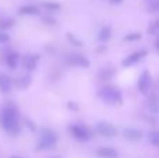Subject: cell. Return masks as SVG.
Returning <instances> with one entry per match:
<instances>
[{"instance_id": "19", "label": "cell", "mask_w": 159, "mask_h": 158, "mask_svg": "<svg viewBox=\"0 0 159 158\" xmlns=\"http://www.w3.org/2000/svg\"><path fill=\"white\" fill-rule=\"evenodd\" d=\"M149 111L152 114H158L159 112V101L158 100H152V102L149 104Z\"/></svg>"}, {"instance_id": "18", "label": "cell", "mask_w": 159, "mask_h": 158, "mask_svg": "<svg viewBox=\"0 0 159 158\" xmlns=\"http://www.w3.org/2000/svg\"><path fill=\"white\" fill-rule=\"evenodd\" d=\"M30 83H31V80H30V77H27V76L18 78V87H21V88L28 87V86H30Z\"/></svg>"}, {"instance_id": "11", "label": "cell", "mask_w": 159, "mask_h": 158, "mask_svg": "<svg viewBox=\"0 0 159 158\" xmlns=\"http://www.w3.org/2000/svg\"><path fill=\"white\" fill-rule=\"evenodd\" d=\"M141 130H137V129H126L124 130V137L131 142H137V140L141 139Z\"/></svg>"}, {"instance_id": "16", "label": "cell", "mask_w": 159, "mask_h": 158, "mask_svg": "<svg viewBox=\"0 0 159 158\" xmlns=\"http://www.w3.org/2000/svg\"><path fill=\"white\" fill-rule=\"evenodd\" d=\"M148 140H149V143H151V144L159 147V132L158 130L151 132V133L148 134Z\"/></svg>"}, {"instance_id": "13", "label": "cell", "mask_w": 159, "mask_h": 158, "mask_svg": "<svg viewBox=\"0 0 159 158\" xmlns=\"http://www.w3.org/2000/svg\"><path fill=\"white\" fill-rule=\"evenodd\" d=\"M20 13L21 14H25V16H35V14L39 13V8L36 6H22L20 8Z\"/></svg>"}, {"instance_id": "24", "label": "cell", "mask_w": 159, "mask_h": 158, "mask_svg": "<svg viewBox=\"0 0 159 158\" xmlns=\"http://www.w3.org/2000/svg\"><path fill=\"white\" fill-rule=\"evenodd\" d=\"M69 39H70V41H71V42H75V44H77V46H81V42H78L77 39H75V38H73L71 35H69Z\"/></svg>"}, {"instance_id": "21", "label": "cell", "mask_w": 159, "mask_h": 158, "mask_svg": "<svg viewBox=\"0 0 159 158\" xmlns=\"http://www.w3.org/2000/svg\"><path fill=\"white\" fill-rule=\"evenodd\" d=\"M8 39H10V36H8L6 32H2V31H0V44H6V42H8Z\"/></svg>"}, {"instance_id": "1", "label": "cell", "mask_w": 159, "mask_h": 158, "mask_svg": "<svg viewBox=\"0 0 159 158\" xmlns=\"http://www.w3.org/2000/svg\"><path fill=\"white\" fill-rule=\"evenodd\" d=\"M0 125L6 132L11 134H17L20 132L18 115L14 108H4L0 114Z\"/></svg>"}, {"instance_id": "12", "label": "cell", "mask_w": 159, "mask_h": 158, "mask_svg": "<svg viewBox=\"0 0 159 158\" xmlns=\"http://www.w3.org/2000/svg\"><path fill=\"white\" fill-rule=\"evenodd\" d=\"M38 56L36 55H28L24 59V67L28 70H34L36 67V62H38Z\"/></svg>"}, {"instance_id": "20", "label": "cell", "mask_w": 159, "mask_h": 158, "mask_svg": "<svg viewBox=\"0 0 159 158\" xmlns=\"http://www.w3.org/2000/svg\"><path fill=\"white\" fill-rule=\"evenodd\" d=\"M43 7L48 10H59V4L56 3H43Z\"/></svg>"}, {"instance_id": "2", "label": "cell", "mask_w": 159, "mask_h": 158, "mask_svg": "<svg viewBox=\"0 0 159 158\" xmlns=\"http://www.w3.org/2000/svg\"><path fill=\"white\" fill-rule=\"evenodd\" d=\"M99 97H101V100L103 102L110 104V105H117V104H121V101H123L121 92L116 88H112V87L102 88L99 91Z\"/></svg>"}, {"instance_id": "17", "label": "cell", "mask_w": 159, "mask_h": 158, "mask_svg": "<svg viewBox=\"0 0 159 158\" xmlns=\"http://www.w3.org/2000/svg\"><path fill=\"white\" fill-rule=\"evenodd\" d=\"M14 25V21L10 18L7 20H0V30H8V28H11Z\"/></svg>"}, {"instance_id": "4", "label": "cell", "mask_w": 159, "mask_h": 158, "mask_svg": "<svg viewBox=\"0 0 159 158\" xmlns=\"http://www.w3.org/2000/svg\"><path fill=\"white\" fill-rule=\"evenodd\" d=\"M95 130L103 137H115L117 134V130H116L115 126L109 125V123H103V122L98 123L95 126Z\"/></svg>"}, {"instance_id": "15", "label": "cell", "mask_w": 159, "mask_h": 158, "mask_svg": "<svg viewBox=\"0 0 159 158\" xmlns=\"http://www.w3.org/2000/svg\"><path fill=\"white\" fill-rule=\"evenodd\" d=\"M110 34H112L110 27H103L102 31H101V34H99V41H102V42L107 41V39L110 38Z\"/></svg>"}, {"instance_id": "8", "label": "cell", "mask_w": 159, "mask_h": 158, "mask_svg": "<svg viewBox=\"0 0 159 158\" xmlns=\"http://www.w3.org/2000/svg\"><path fill=\"white\" fill-rule=\"evenodd\" d=\"M69 62L71 64H75V66H80V67H88L89 66V60L87 58L81 55H73L71 58L69 59Z\"/></svg>"}, {"instance_id": "3", "label": "cell", "mask_w": 159, "mask_h": 158, "mask_svg": "<svg viewBox=\"0 0 159 158\" xmlns=\"http://www.w3.org/2000/svg\"><path fill=\"white\" fill-rule=\"evenodd\" d=\"M56 142H57V139H56L55 133H52V132H49V130H45L41 136L39 148H45V150H48V148H53L56 146Z\"/></svg>"}, {"instance_id": "10", "label": "cell", "mask_w": 159, "mask_h": 158, "mask_svg": "<svg viewBox=\"0 0 159 158\" xmlns=\"http://www.w3.org/2000/svg\"><path fill=\"white\" fill-rule=\"evenodd\" d=\"M98 156L102 158H117V151L115 148H110V147H103V148H99L98 150Z\"/></svg>"}, {"instance_id": "9", "label": "cell", "mask_w": 159, "mask_h": 158, "mask_svg": "<svg viewBox=\"0 0 159 158\" xmlns=\"http://www.w3.org/2000/svg\"><path fill=\"white\" fill-rule=\"evenodd\" d=\"M11 90V78L8 76L0 73V91L2 92H8Z\"/></svg>"}, {"instance_id": "14", "label": "cell", "mask_w": 159, "mask_h": 158, "mask_svg": "<svg viewBox=\"0 0 159 158\" xmlns=\"http://www.w3.org/2000/svg\"><path fill=\"white\" fill-rule=\"evenodd\" d=\"M6 63L10 69H16L17 63H18V55L17 53H10V55L6 58Z\"/></svg>"}, {"instance_id": "7", "label": "cell", "mask_w": 159, "mask_h": 158, "mask_svg": "<svg viewBox=\"0 0 159 158\" xmlns=\"http://www.w3.org/2000/svg\"><path fill=\"white\" fill-rule=\"evenodd\" d=\"M147 55V52L145 50H140V52H135V53H133V55H130L129 58H126L123 60V66L124 67H129V66H131V64H134V63H137L140 59H143L144 56Z\"/></svg>"}, {"instance_id": "26", "label": "cell", "mask_w": 159, "mask_h": 158, "mask_svg": "<svg viewBox=\"0 0 159 158\" xmlns=\"http://www.w3.org/2000/svg\"><path fill=\"white\" fill-rule=\"evenodd\" d=\"M157 49H158V50H159V41H158V42H157Z\"/></svg>"}, {"instance_id": "23", "label": "cell", "mask_w": 159, "mask_h": 158, "mask_svg": "<svg viewBox=\"0 0 159 158\" xmlns=\"http://www.w3.org/2000/svg\"><path fill=\"white\" fill-rule=\"evenodd\" d=\"M140 38V34H135V35H127L126 39L127 41H131V39H138Z\"/></svg>"}, {"instance_id": "6", "label": "cell", "mask_w": 159, "mask_h": 158, "mask_svg": "<svg viewBox=\"0 0 159 158\" xmlns=\"http://www.w3.org/2000/svg\"><path fill=\"white\" fill-rule=\"evenodd\" d=\"M70 132H71L73 136L78 140H88L89 139V134H88L87 129H84L82 126H78V125L70 126Z\"/></svg>"}, {"instance_id": "22", "label": "cell", "mask_w": 159, "mask_h": 158, "mask_svg": "<svg viewBox=\"0 0 159 158\" xmlns=\"http://www.w3.org/2000/svg\"><path fill=\"white\" fill-rule=\"evenodd\" d=\"M157 28H159V20H157V21H155V24L152 25V27H149L148 32H149V34H154L155 31H157Z\"/></svg>"}, {"instance_id": "27", "label": "cell", "mask_w": 159, "mask_h": 158, "mask_svg": "<svg viewBox=\"0 0 159 158\" xmlns=\"http://www.w3.org/2000/svg\"><path fill=\"white\" fill-rule=\"evenodd\" d=\"M11 158H22V157H17V156H13Z\"/></svg>"}, {"instance_id": "25", "label": "cell", "mask_w": 159, "mask_h": 158, "mask_svg": "<svg viewBox=\"0 0 159 158\" xmlns=\"http://www.w3.org/2000/svg\"><path fill=\"white\" fill-rule=\"evenodd\" d=\"M110 3H113V4H117V3H121V0H110Z\"/></svg>"}, {"instance_id": "5", "label": "cell", "mask_w": 159, "mask_h": 158, "mask_svg": "<svg viewBox=\"0 0 159 158\" xmlns=\"http://www.w3.org/2000/svg\"><path fill=\"white\" fill-rule=\"evenodd\" d=\"M151 88V76L148 72H144L141 74L140 80H138V90H140L143 94H147Z\"/></svg>"}]
</instances>
